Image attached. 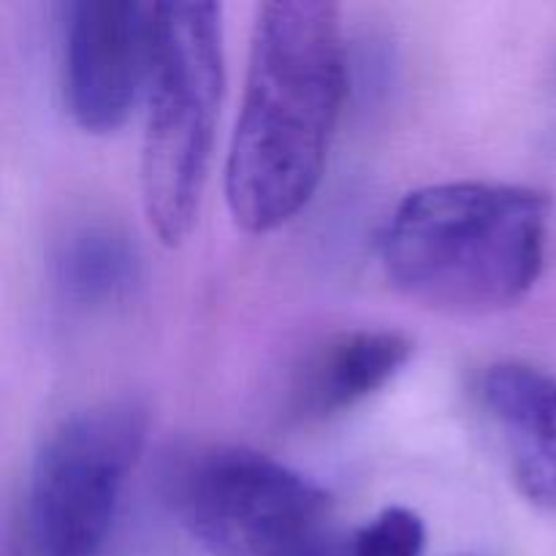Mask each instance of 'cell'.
<instances>
[{"label":"cell","mask_w":556,"mask_h":556,"mask_svg":"<svg viewBox=\"0 0 556 556\" xmlns=\"http://www.w3.org/2000/svg\"><path fill=\"white\" fill-rule=\"evenodd\" d=\"M172 503L212 556H340L329 494L261 451L215 445L188 456L172 476Z\"/></svg>","instance_id":"4"},{"label":"cell","mask_w":556,"mask_h":556,"mask_svg":"<svg viewBox=\"0 0 556 556\" xmlns=\"http://www.w3.org/2000/svg\"><path fill=\"white\" fill-rule=\"evenodd\" d=\"M427 525L402 505L383 508L340 543V556H424Z\"/></svg>","instance_id":"10"},{"label":"cell","mask_w":556,"mask_h":556,"mask_svg":"<svg viewBox=\"0 0 556 556\" xmlns=\"http://www.w3.org/2000/svg\"><path fill=\"white\" fill-rule=\"evenodd\" d=\"M552 204L521 185L440 182L407 193L380 233V266L413 302L459 315L519 304L541 280Z\"/></svg>","instance_id":"2"},{"label":"cell","mask_w":556,"mask_h":556,"mask_svg":"<svg viewBox=\"0 0 556 556\" xmlns=\"http://www.w3.org/2000/svg\"><path fill=\"white\" fill-rule=\"evenodd\" d=\"M413 356V340L394 329H353L326 340L291 386V416L324 421L378 394Z\"/></svg>","instance_id":"8"},{"label":"cell","mask_w":556,"mask_h":556,"mask_svg":"<svg viewBox=\"0 0 556 556\" xmlns=\"http://www.w3.org/2000/svg\"><path fill=\"white\" fill-rule=\"evenodd\" d=\"M155 5L141 0H68L63 30V103L76 128L106 136L123 128L155 60Z\"/></svg>","instance_id":"6"},{"label":"cell","mask_w":556,"mask_h":556,"mask_svg":"<svg viewBox=\"0 0 556 556\" xmlns=\"http://www.w3.org/2000/svg\"><path fill=\"white\" fill-rule=\"evenodd\" d=\"M226 92L223 9L157 3L155 60L141 141V204L166 248L188 242L210 182Z\"/></svg>","instance_id":"3"},{"label":"cell","mask_w":556,"mask_h":556,"mask_svg":"<svg viewBox=\"0 0 556 556\" xmlns=\"http://www.w3.org/2000/svg\"><path fill=\"white\" fill-rule=\"evenodd\" d=\"M54 282L76 307L117 304L139 282V250L119 228L85 226L60 244Z\"/></svg>","instance_id":"9"},{"label":"cell","mask_w":556,"mask_h":556,"mask_svg":"<svg viewBox=\"0 0 556 556\" xmlns=\"http://www.w3.org/2000/svg\"><path fill=\"white\" fill-rule=\"evenodd\" d=\"M345 92L340 5L261 3L226 157V201L242 231H277L313 201Z\"/></svg>","instance_id":"1"},{"label":"cell","mask_w":556,"mask_h":556,"mask_svg":"<svg viewBox=\"0 0 556 556\" xmlns=\"http://www.w3.org/2000/svg\"><path fill=\"white\" fill-rule=\"evenodd\" d=\"M144 443L147 410L130 396L103 400L58 424L33 459L27 489L38 554H101Z\"/></svg>","instance_id":"5"},{"label":"cell","mask_w":556,"mask_h":556,"mask_svg":"<svg viewBox=\"0 0 556 556\" xmlns=\"http://www.w3.org/2000/svg\"><path fill=\"white\" fill-rule=\"evenodd\" d=\"M481 402L521 497L556 514V375L527 362L492 364L481 378Z\"/></svg>","instance_id":"7"}]
</instances>
